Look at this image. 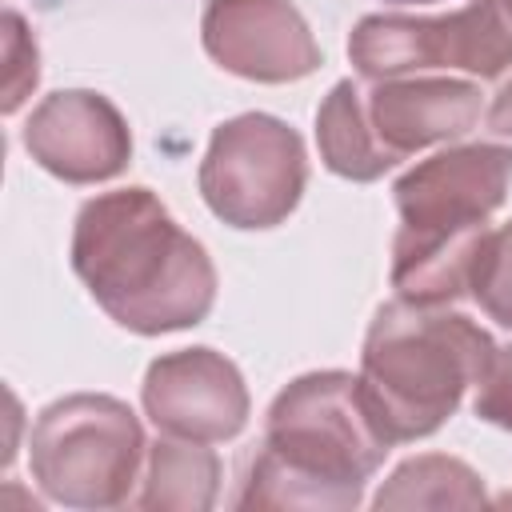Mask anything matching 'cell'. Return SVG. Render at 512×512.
<instances>
[{
	"instance_id": "6da1fadb",
	"label": "cell",
	"mask_w": 512,
	"mask_h": 512,
	"mask_svg": "<svg viewBox=\"0 0 512 512\" xmlns=\"http://www.w3.org/2000/svg\"><path fill=\"white\" fill-rule=\"evenodd\" d=\"M72 264L92 296L136 332L196 324L212 300V268L200 244L144 188L100 196L80 212Z\"/></svg>"
},
{
	"instance_id": "7a4b0ae2",
	"label": "cell",
	"mask_w": 512,
	"mask_h": 512,
	"mask_svg": "<svg viewBox=\"0 0 512 512\" xmlns=\"http://www.w3.org/2000/svg\"><path fill=\"white\" fill-rule=\"evenodd\" d=\"M488 336L464 316H416L384 308L364 348L360 396L388 440L432 432L460 400L468 380L488 368Z\"/></svg>"
},
{
	"instance_id": "3957f363",
	"label": "cell",
	"mask_w": 512,
	"mask_h": 512,
	"mask_svg": "<svg viewBox=\"0 0 512 512\" xmlns=\"http://www.w3.org/2000/svg\"><path fill=\"white\" fill-rule=\"evenodd\" d=\"M512 156L500 148H464L428 160L396 184L404 232L396 244V284L404 296H452L472 272L484 240L480 224L500 204Z\"/></svg>"
},
{
	"instance_id": "277c9868",
	"label": "cell",
	"mask_w": 512,
	"mask_h": 512,
	"mask_svg": "<svg viewBox=\"0 0 512 512\" xmlns=\"http://www.w3.org/2000/svg\"><path fill=\"white\" fill-rule=\"evenodd\" d=\"M388 444L356 380L336 372L296 380L272 408L252 492L256 484L292 480L308 484L312 504H356L360 480L380 464Z\"/></svg>"
},
{
	"instance_id": "5b68a950",
	"label": "cell",
	"mask_w": 512,
	"mask_h": 512,
	"mask_svg": "<svg viewBox=\"0 0 512 512\" xmlns=\"http://www.w3.org/2000/svg\"><path fill=\"white\" fill-rule=\"evenodd\" d=\"M140 428L108 396L52 404L32 432V472L64 504H116L136 472Z\"/></svg>"
},
{
	"instance_id": "8992f818",
	"label": "cell",
	"mask_w": 512,
	"mask_h": 512,
	"mask_svg": "<svg viewBox=\"0 0 512 512\" xmlns=\"http://www.w3.org/2000/svg\"><path fill=\"white\" fill-rule=\"evenodd\" d=\"M200 184L220 216L240 228H264L280 220L300 196V140L268 116L232 120L216 132Z\"/></svg>"
},
{
	"instance_id": "52a82bcc",
	"label": "cell",
	"mask_w": 512,
	"mask_h": 512,
	"mask_svg": "<svg viewBox=\"0 0 512 512\" xmlns=\"http://www.w3.org/2000/svg\"><path fill=\"white\" fill-rule=\"evenodd\" d=\"M352 56L364 72H396L416 64H464L500 72L512 60V0H484L452 20H384L372 16L352 36Z\"/></svg>"
},
{
	"instance_id": "ba28073f",
	"label": "cell",
	"mask_w": 512,
	"mask_h": 512,
	"mask_svg": "<svg viewBox=\"0 0 512 512\" xmlns=\"http://www.w3.org/2000/svg\"><path fill=\"white\" fill-rule=\"evenodd\" d=\"M152 420L176 436L220 440L244 424V388L228 360L208 348L156 360L144 384Z\"/></svg>"
},
{
	"instance_id": "9c48e42d",
	"label": "cell",
	"mask_w": 512,
	"mask_h": 512,
	"mask_svg": "<svg viewBox=\"0 0 512 512\" xmlns=\"http://www.w3.org/2000/svg\"><path fill=\"white\" fill-rule=\"evenodd\" d=\"M204 44L224 68L260 80L304 76L316 64L300 16L280 0H212Z\"/></svg>"
},
{
	"instance_id": "30bf717a",
	"label": "cell",
	"mask_w": 512,
	"mask_h": 512,
	"mask_svg": "<svg viewBox=\"0 0 512 512\" xmlns=\"http://www.w3.org/2000/svg\"><path fill=\"white\" fill-rule=\"evenodd\" d=\"M28 152L64 180L112 176L128 156V132L120 116L92 92L48 96L24 132Z\"/></svg>"
},
{
	"instance_id": "8fae6325",
	"label": "cell",
	"mask_w": 512,
	"mask_h": 512,
	"mask_svg": "<svg viewBox=\"0 0 512 512\" xmlns=\"http://www.w3.org/2000/svg\"><path fill=\"white\" fill-rule=\"evenodd\" d=\"M380 136H388L392 156L428 144L436 136L464 132L476 120V92L468 84H396L372 100Z\"/></svg>"
},
{
	"instance_id": "7c38bea8",
	"label": "cell",
	"mask_w": 512,
	"mask_h": 512,
	"mask_svg": "<svg viewBox=\"0 0 512 512\" xmlns=\"http://www.w3.org/2000/svg\"><path fill=\"white\" fill-rule=\"evenodd\" d=\"M320 144H324L328 168L356 176V180H368L392 164V156H384L380 144H372L368 132L360 128V104H356L352 84H340L328 96V104L320 112Z\"/></svg>"
},
{
	"instance_id": "4fadbf2b",
	"label": "cell",
	"mask_w": 512,
	"mask_h": 512,
	"mask_svg": "<svg viewBox=\"0 0 512 512\" xmlns=\"http://www.w3.org/2000/svg\"><path fill=\"white\" fill-rule=\"evenodd\" d=\"M216 460L204 448L160 444L152 456V488L144 504H208Z\"/></svg>"
},
{
	"instance_id": "5bb4252c",
	"label": "cell",
	"mask_w": 512,
	"mask_h": 512,
	"mask_svg": "<svg viewBox=\"0 0 512 512\" xmlns=\"http://www.w3.org/2000/svg\"><path fill=\"white\" fill-rule=\"evenodd\" d=\"M468 276H472L484 308L492 316H500L504 324H512V224L504 232L480 240Z\"/></svg>"
},
{
	"instance_id": "9a60e30c",
	"label": "cell",
	"mask_w": 512,
	"mask_h": 512,
	"mask_svg": "<svg viewBox=\"0 0 512 512\" xmlns=\"http://www.w3.org/2000/svg\"><path fill=\"white\" fill-rule=\"evenodd\" d=\"M36 84V44L24 36L16 12L4 16V112H16L24 92Z\"/></svg>"
},
{
	"instance_id": "2e32d148",
	"label": "cell",
	"mask_w": 512,
	"mask_h": 512,
	"mask_svg": "<svg viewBox=\"0 0 512 512\" xmlns=\"http://www.w3.org/2000/svg\"><path fill=\"white\" fill-rule=\"evenodd\" d=\"M480 380H484V392L476 400V412L492 424L512 428V348H504V356H492Z\"/></svg>"
},
{
	"instance_id": "e0dca14e",
	"label": "cell",
	"mask_w": 512,
	"mask_h": 512,
	"mask_svg": "<svg viewBox=\"0 0 512 512\" xmlns=\"http://www.w3.org/2000/svg\"><path fill=\"white\" fill-rule=\"evenodd\" d=\"M388 4H428V0H388Z\"/></svg>"
}]
</instances>
